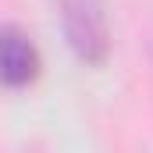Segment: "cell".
I'll return each instance as SVG.
<instances>
[{"mask_svg": "<svg viewBox=\"0 0 153 153\" xmlns=\"http://www.w3.org/2000/svg\"><path fill=\"white\" fill-rule=\"evenodd\" d=\"M61 22L68 46L75 50L78 61L85 64H103L111 53V25L103 0H61Z\"/></svg>", "mask_w": 153, "mask_h": 153, "instance_id": "cell-1", "label": "cell"}, {"mask_svg": "<svg viewBox=\"0 0 153 153\" xmlns=\"http://www.w3.org/2000/svg\"><path fill=\"white\" fill-rule=\"evenodd\" d=\"M39 75V50L18 25H0V85L25 89Z\"/></svg>", "mask_w": 153, "mask_h": 153, "instance_id": "cell-2", "label": "cell"}]
</instances>
